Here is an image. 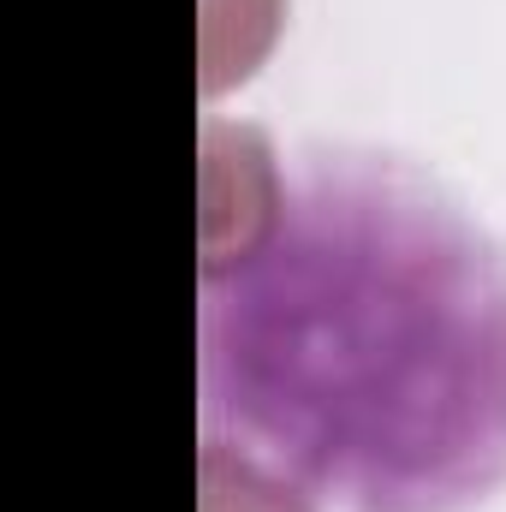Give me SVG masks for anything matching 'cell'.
I'll use <instances>...</instances> for the list:
<instances>
[{"label":"cell","mask_w":506,"mask_h":512,"mask_svg":"<svg viewBox=\"0 0 506 512\" xmlns=\"http://www.w3.org/2000/svg\"><path fill=\"white\" fill-rule=\"evenodd\" d=\"M197 417L310 507H477L506 483V251L399 155H292L203 256Z\"/></svg>","instance_id":"obj_1"}]
</instances>
